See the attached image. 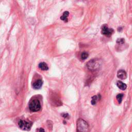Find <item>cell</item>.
<instances>
[{"instance_id": "cell-12", "label": "cell", "mask_w": 132, "mask_h": 132, "mask_svg": "<svg viewBox=\"0 0 132 132\" xmlns=\"http://www.w3.org/2000/svg\"><path fill=\"white\" fill-rule=\"evenodd\" d=\"M98 99H99V96H93L92 98V100H91V104L92 105H95L96 104L98 100Z\"/></svg>"}, {"instance_id": "cell-13", "label": "cell", "mask_w": 132, "mask_h": 132, "mask_svg": "<svg viewBox=\"0 0 132 132\" xmlns=\"http://www.w3.org/2000/svg\"><path fill=\"white\" fill-rule=\"evenodd\" d=\"M88 56H89V54L87 52H83L81 54V58H82V60H85L87 59V58H88Z\"/></svg>"}, {"instance_id": "cell-6", "label": "cell", "mask_w": 132, "mask_h": 132, "mask_svg": "<svg viewBox=\"0 0 132 132\" xmlns=\"http://www.w3.org/2000/svg\"><path fill=\"white\" fill-rule=\"evenodd\" d=\"M117 76L121 79H125L127 77L126 73L124 70H120L117 73Z\"/></svg>"}, {"instance_id": "cell-5", "label": "cell", "mask_w": 132, "mask_h": 132, "mask_svg": "<svg viewBox=\"0 0 132 132\" xmlns=\"http://www.w3.org/2000/svg\"><path fill=\"white\" fill-rule=\"evenodd\" d=\"M114 30L112 29H110L108 26L105 24L103 25L102 28V34L107 36H110L114 33Z\"/></svg>"}, {"instance_id": "cell-7", "label": "cell", "mask_w": 132, "mask_h": 132, "mask_svg": "<svg viewBox=\"0 0 132 132\" xmlns=\"http://www.w3.org/2000/svg\"><path fill=\"white\" fill-rule=\"evenodd\" d=\"M42 84H43V82H42V80L39 79L34 83V84L33 85V88L35 89H39L41 88Z\"/></svg>"}, {"instance_id": "cell-15", "label": "cell", "mask_w": 132, "mask_h": 132, "mask_svg": "<svg viewBox=\"0 0 132 132\" xmlns=\"http://www.w3.org/2000/svg\"><path fill=\"white\" fill-rule=\"evenodd\" d=\"M37 132H45L43 128H39L37 130Z\"/></svg>"}, {"instance_id": "cell-2", "label": "cell", "mask_w": 132, "mask_h": 132, "mask_svg": "<svg viewBox=\"0 0 132 132\" xmlns=\"http://www.w3.org/2000/svg\"><path fill=\"white\" fill-rule=\"evenodd\" d=\"M89 125L87 122L83 119H79L77 121V132H88Z\"/></svg>"}, {"instance_id": "cell-9", "label": "cell", "mask_w": 132, "mask_h": 132, "mask_svg": "<svg viewBox=\"0 0 132 132\" xmlns=\"http://www.w3.org/2000/svg\"><path fill=\"white\" fill-rule=\"evenodd\" d=\"M69 15V12L67 11H66L64 12L63 15L61 16L60 19L64 21L65 22H67L68 20V17Z\"/></svg>"}, {"instance_id": "cell-4", "label": "cell", "mask_w": 132, "mask_h": 132, "mask_svg": "<svg viewBox=\"0 0 132 132\" xmlns=\"http://www.w3.org/2000/svg\"><path fill=\"white\" fill-rule=\"evenodd\" d=\"M33 125V123L31 121L20 120L18 122V126L19 128L24 131H30Z\"/></svg>"}, {"instance_id": "cell-10", "label": "cell", "mask_w": 132, "mask_h": 132, "mask_svg": "<svg viewBox=\"0 0 132 132\" xmlns=\"http://www.w3.org/2000/svg\"><path fill=\"white\" fill-rule=\"evenodd\" d=\"M38 67L39 68V69H40L41 70H43V71H46L48 70L49 69V67L47 64L44 62L41 63L39 64Z\"/></svg>"}, {"instance_id": "cell-11", "label": "cell", "mask_w": 132, "mask_h": 132, "mask_svg": "<svg viewBox=\"0 0 132 132\" xmlns=\"http://www.w3.org/2000/svg\"><path fill=\"white\" fill-rule=\"evenodd\" d=\"M123 94H119V95H118L117 96V101L118 102V103L119 104H120L122 102V99H123Z\"/></svg>"}, {"instance_id": "cell-1", "label": "cell", "mask_w": 132, "mask_h": 132, "mask_svg": "<svg viewBox=\"0 0 132 132\" xmlns=\"http://www.w3.org/2000/svg\"><path fill=\"white\" fill-rule=\"evenodd\" d=\"M102 62L99 59H93L89 61L86 65L87 68L91 71H95L99 69Z\"/></svg>"}, {"instance_id": "cell-8", "label": "cell", "mask_w": 132, "mask_h": 132, "mask_svg": "<svg viewBox=\"0 0 132 132\" xmlns=\"http://www.w3.org/2000/svg\"><path fill=\"white\" fill-rule=\"evenodd\" d=\"M117 85L118 87L119 88H120L122 90H125L127 87L126 85L121 81H118L117 83Z\"/></svg>"}, {"instance_id": "cell-14", "label": "cell", "mask_w": 132, "mask_h": 132, "mask_svg": "<svg viewBox=\"0 0 132 132\" xmlns=\"http://www.w3.org/2000/svg\"><path fill=\"white\" fill-rule=\"evenodd\" d=\"M117 43L119 44H123L124 43V39L123 38H119L117 40Z\"/></svg>"}, {"instance_id": "cell-3", "label": "cell", "mask_w": 132, "mask_h": 132, "mask_svg": "<svg viewBox=\"0 0 132 132\" xmlns=\"http://www.w3.org/2000/svg\"><path fill=\"white\" fill-rule=\"evenodd\" d=\"M29 108L32 112L38 111L41 109L40 101L38 99H33L29 104Z\"/></svg>"}]
</instances>
